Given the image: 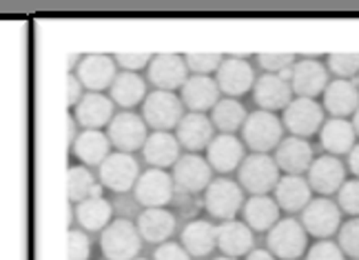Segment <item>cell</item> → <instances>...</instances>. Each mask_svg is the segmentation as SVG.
Here are the masks:
<instances>
[{
    "mask_svg": "<svg viewBox=\"0 0 359 260\" xmlns=\"http://www.w3.org/2000/svg\"><path fill=\"white\" fill-rule=\"evenodd\" d=\"M100 249L107 260H133L142 249V236L131 221L118 218L100 231Z\"/></svg>",
    "mask_w": 359,
    "mask_h": 260,
    "instance_id": "6da1fadb",
    "label": "cell"
},
{
    "mask_svg": "<svg viewBox=\"0 0 359 260\" xmlns=\"http://www.w3.org/2000/svg\"><path fill=\"white\" fill-rule=\"evenodd\" d=\"M182 116V100L173 91L156 89L147 93L142 103V118L149 127H154L156 131H169L180 125Z\"/></svg>",
    "mask_w": 359,
    "mask_h": 260,
    "instance_id": "7a4b0ae2",
    "label": "cell"
},
{
    "mask_svg": "<svg viewBox=\"0 0 359 260\" xmlns=\"http://www.w3.org/2000/svg\"><path fill=\"white\" fill-rule=\"evenodd\" d=\"M244 143L253 149L255 154H266L282 143V122L273 112H253L242 125Z\"/></svg>",
    "mask_w": 359,
    "mask_h": 260,
    "instance_id": "3957f363",
    "label": "cell"
},
{
    "mask_svg": "<svg viewBox=\"0 0 359 260\" xmlns=\"http://www.w3.org/2000/svg\"><path fill=\"white\" fill-rule=\"evenodd\" d=\"M240 183L253 196H266L280 183V167L266 154H253L242 160Z\"/></svg>",
    "mask_w": 359,
    "mask_h": 260,
    "instance_id": "277c9868",
    "label": "cell"
},
{
    "mask_svg": "<svg viewBox=\"0 0 359 260\" xmlns=\"http://www.w3.org/2000/svg\"><path fill=\"white\" fill-rule=\"evenodd\" d=\"M242 187L229 181V178L211 181V185L204 189V207L213 218H219V221H233L236 214L242 209Z\"/></svg>",
    "mask_w": 359,
    "mask_h": 260,
    "instance_id": "5b68a950",
    "label": "cell"
},
{
    "mask_svg": "<svg viewBox=\"0 0 359 260\" xmlns=\"http://www.w3.org/2000/svg\"><path fill=\"white\" fill-rule=\"evenodd\" d=\"M137 178H140V167H137V160L131 154H109L98 167L100 185L116 191V194H124V191L133 189Z\"/></svg>",
    "mask_w": 359,
    "mask_h": 260,
    "instance_id": "8992f818",
    "label": "cell"
},
{
    "mask_svg": "<svg viewBox=\"0 0 359 260\" xmlns=\"http://www.w3.org/2000/svg\"><path fill=\"white\" fill-rule=\"evenodd\" d=\"M109 143H111L118 152L133 154L137 149H142L147 143V122L133 112H120L109 122Z\"/></svg>",
    "mask_w": 359,
    "mask_h": 260,
    "instance_id": "52a82bcc",
    "label": "cell"
},
{
    "mask_svg": "<svg viewBox=\"0 0 359 260\" xmlns=\"http://www.w3.org/2000/svg\"><path fill=\"white\" fill-rule=\"evenodd\" d=\"M173 178L164 171V169H156L151 167L144 174H140V178L135 181L133 194L135 200L142 204V207H167V204L173 200Z\"/></svg>",
    "mask_w": 359,
    "mask_h": 260,
    "instance_id": "ba28073f",
    "label": "cell"
},
{
    "mask_svg": "<svg viewBox=\"0 0 359 260\" xmlns=\"http://www.w3.org/2000/svg\"><path fill=\"white\" fill-rule=\"evenodd\" d=\"M324 125V109L313 98L291 100L284 109V127L297 138H309Z\"/></svg>",
    "mask_w": 359,
    "mask_h": 260,
    "instance_id": "9c48e42d",
    "label": "cell"
},
{
    "mask_svg": "<svg viewBox=\"0 0 359 260\" xmlns=\"http://www.w3.org/2000/svg\"><path fill=\"white\" fill-rule=\"evenodd\" d=\"M116 67H118L116 60L111 56H107V53H89V56L80 58L76 76L87 91L102 93L104 89H111L118 76Z\"/></svg>",
    "mask_w": 359,
    "mask_h": 260,
    "instance_id": "30bf717a",
    "label": "cell"
},
{
    "mask_svg": "<svg viewBox=\"0 0 359 260\" xmlns=\"http://www.w3.org/2000/svg\"><path fill=\"white\" fill-rule=\"evenodd\" d=\"M271 254L282 260H295L306 252V229L293 218L278 221L269 234Z\"/></svg>",
    "mask_w": 359,
    "mask_h": 260,
    "instance_id": "8fae6325",
    "label": "cell"
},
{
    "mask_svg": "<svg viewBox=\"0 0 359 260\" xmlns=\"http://www.w3.org/2000/svg\"><path fill=\"white\" fill-rule=\"evenodd\" d=\"M304 229L315 238H328L339 229L341 212L339 207L328 198H315L306 204V209L302 214Z\"/></svg>",
    "mask_w": 359,
    "mask_h": 260,
    "instance_id": "7c38bea8",
    "label": "cell"
},
{
    "mask_svg": "<svg viewBox=\"0 0 359 260\" xmlns=\"http://www.w3.org/2000/svg\"><path fill=\"white\" fill-rule=\"evenodd\" d=\"M189 67L177 53H158L149 63V83L162 91H173L187 83Z\"/></svg>",
    "mask_w": 359,
    "mask_h": 260,
    "instance_id": "4fadbf2b",
    "label": "cell"
},
{
    "mask_svg": "<svg viewBox=\"0 0 359 260\" xmlns=\"http://www.w3.org/2000/svg\"><path fill=\"white\" fill-rule=\"evenodd\" d=\"M173 185L187 194H198L211 185V165L198 154H187L173 165Z\"/></svg>",
    "mask_w": 359,
    "mask_h": 260,
    "instance_id": "5bb4252c",
    "label": "cell"
},
{
    "mask_svg": "<svg viewBox=\"0 0 359 260\" xmlns=\"http://www.w3.org/2000/svg\"><path fill=\"white\" fill-rule=\"evenodd\" d=\"M344 176H346V169H344L339 158L320 156V158H315L309 167V185H311V189L317 191V194L328 196V194H335V191L341 189Z\"/></svg>",
    "mask_w": 359,
    "mask_h": 260,
    "instance_id": "9a60e30c",
    "label": "cell"
},
{
    "mask_svg": "<svg viewBox=\"0 0 359 260\" xmlns=\"http://www.w3.org/2000/svg\"><path fill=\"white\" fill-rule=\"evenodd\" d=\"M76 120L85 129H102L114 120V100L104 93L87 91L76 105Z\"/></svg>",
    "mask_w": 359,
    "mask_h": 260,
    "instance_id": "2e32d148",
    "label": "cell"
},
{
    "mask_svg": "<svg viewBox=\"0 0 359 260\" xmlns=\"http://www.w3.org/2000/svg\"><path fill=\"white\" fill-rule=\"evenodd\" d=\"M293 91L299 93V98H315L328 87V74L322 63L313 58H304L297 65H293L291 74Z\"/></svg>",
    "mask_w": 359,
    "mask_h": 260,
    "instance_id": "e0dca14e",
    "label": "cell"
},
{
    "mask_svg": "<svg viewBox=\"0 0 359 260\" xmlns=\"http://www.w3.org/2000/svg\"><path fill=\"white\" fill-rule=\"evenodd\" d=\"M175 129H177V134H175L177 143L184 149H189V152H200V149H206L211 145V141L215 138L213 122L204 114H196V112L184 114Z\"/></svg>",
    "mask_w": 359,
    "mask_h": 260,
    "instance_id": "ac0fdd59",
    "label": "cell"
},
{
    "mask_svg": "<svg viewBox=\"0 0 359 260\" xmlns=\"http://www.w3.org/2000/svg\"><path fill=\"white\" fill-rule=\"evenodd\" d=\"M242 160H244V147L236 136H231V134L215 136L211 145L206 147V162L211 165V169L219 174L233 171L242 165Z\"/></svg>",
    "mask_w": 359,
    "mask_h": 260,
    "instance_id": "d6986e66",
    "label": "cell"
},
{
    "mask_svg": "<svg viewBox=\"0 0 359 260\" xmlns=\"http://www.w3.org/2000/svg\"><path fill=\"white\" fill-rule=\"evenodd\" d=\"M255 74H253V67L248 65L246 60L238 58V56H231L226 60H222L217 70V87L222 89L229 96H242L251 89L255 83Z\"/></svg>",
    "mask_w": 359,
    "mask_h": 260,
    "instance_id": "ffe728a7",
    "label": "cell"
},
{
    "mask_svg": "<svg viewBox=\"0 0 359 260\" xmlns=\"http://www.w3.org/2000/svg\"><path fill=\"white\" fill-rule=\"evenodd\" d=\"M253 96L264 112H278V109H286L291 103V87H288V80H284L280 74H264L253 85Z\"/></svg>",
    "mask_w": 359,
    "mask_h": 260,
    "instance_id": "44dd1931",
    "label": "cell"
},
{
    "mask_svg": "<svg viewBox=\"0 0 359 260\" xmlns=\"http://www.w3.org/2000/svg\"><path fill=\"white\" fill-rule=\"evenodd\" d=\"M175 216L164 207H149L137 216V231L147 242H167L175 231Z\"/></svg>",
    "mask_w": 359,
    "mask_h": 260,
    "instance_id": "7402d4cb",
    "label": "cell"
},
{
    "mask_svg": "<svg viewBox=\"0 0 359 260\" xmlns=\"http://www.w3.org/2000/svg\"><path fill=\"white\" fill-rule=\"evenodd\" d=\"M109 136L102 134L100 129H85L82 134L76 136V141L72 145V154L82 162L85 167H95L102 165V160L109 156Z\"/></svg>",
    "mask_w": 359,
    "mask_h": 260,
    "instance_id": "603a6c76",
    "label": "cell"
},
{
    "mask_svg": "<svg viewBox=\"0 0 359 260\" xmlns=\"http://www.w3.org/2000/svg\"><path fill=\"white\" fill-rule=\"evenodd\" d=\"M275 162H278L280 169L293 174V176H299L302 171H309L311 162H313V149L306 138L291 136V138H284L278 145Z\"/></svg>",
    "mask_w": 359,
    "mask_h": 260,
    "instance_id": "cb8c5ba5",
    "label": "cell"
},
{
    "mask_svg": "<svg viewBox=\"0 0 359 260\" xmlns=\"http://www.w3.org/2000/svg\"><path fill=\"white\" fill-rule=\"evenodd\" d=\"M219 87L209 76H191L182 85V103L191 112L202 114L206 109H213L217 105Z\"/></svg>",
    "mask_w": 359,
    "mask_h": 260,
    "instance_id": "d4e9b609",
    "label": "cell"
},
{
    "mask_svg": "<svg viewBox=\"0 0 359 260\" xmlns=\"http://www.w3.org/2000/svg\"><path fill=\"white\" fill-rule=\"evenodd\" d=\"M142 158L156 169L171 167L180 158V143L169 131H156L147 138L142 147Z\"/></svg>",
    "mask_w": 359,
    "mask_h": 260,
    "instance_id": "484cf974",
    "label": "cell"
},
{
    "mask_svg": "<svg viewBox=\"0 0 359 260\" xmlns=\"http://www.w3.org/2000/svg\"><path fill=\"white\" fill-rule=\"evenodd\" d=\"M324 105L335 118H346L359 109V89L351 80L337 78L335 83H328L324 91Z\"/></svg>",
    "mask_w": 359,
    "mask_h": 260,
    "instance_id": "4316f807",
    "label": "cell"
},
{
    "mask_svg": "<svg viewBox=\"0 0 359 260\" xmlns=\"http://www.w3.org/2000/svg\"><path fill=\"white\" fill-rule=\"evenodd\" d=\"M355 138H357V134H355L353 122L344 118H330L320 129V143L330 156L348 154L355 147Z\"/></svg>",
    "mask_w": 359,
    "mask_h": 260,
    "instance_id": "83f0119b",
    "label": "cell"
},
{
    "mask_svg": "<svg viewBox=\"0 0 359 260\" xmlns=\"http://www.w3.org/2000/svg\"><path fill=\"white\" fill-rule=\"evenodd\" d=\"M275 202L286 212L306 209V204L311 202V185L302 176L286 174L275 185Z\"/></svg>",
    "mask_w": 359,
    "mask_h": 260,
    "instance_id": "f1b7e54d",
    "label": "cell"
},
{
    "mask_svg": "<svg viewBox=\"0 0 359 260\" xmlns=\"http://www.w3.org/2000/svg\"><path fill=\"white\" fill-rule=\"evenodd\" d=\"M114 216V204L104 196L87 198L76 204V223L82 231H102Z\"/></svg>",
    "mask_w": 359,
    "mask_h": 260,
    "instance_id": "f546056e",
    "label": "cell"
},
{
    "mask_svg": "<svg viewBox=\"0 0 359 260\" xmlns=\"http://www.w3.org/2000/svg\"><path fill=\"white\" fill-rule=\"evenodd\" d=\"M180 242L189 256H209L217 247V227L209 221H193L182 229Z\"/></svg>",
    "mask_w": 359,
    "mask_h": 260,
    "instance_id": "4dcf8cb0",
    "label": "cell"
},
{
    "mask_svg": "<svg viewBox=\"0 0 359 260\" xmlns=\"http://www.w3.org/2000/svg\"><path fill=\"white\" fill-rule=\"evenodd\" d=\"M217 247L231 258L248 254L253 247L251 227L238 221H226L222 227H217Z\"/></svg>",
    "mask_w": 359,
    "mask_h": 260,
    "instance_id": "1f68e13d",
    "label": "cell"
},
{
    "mask_svg": "<svg viewBox=\"0 0 359 260\" xmlns=\"http://www.w3.org/2000/svg\"><path fill=\"white\" fill-rule=\"evenodd\" d=\"M104 187L100 185L98 178L89 171L85 165H72L67 169V196L69 202H82L87 198H98L102 196Z\"/></svg>",
    "mask_w": 359,
    "mask_h": 260,
    "instance_id": "d6a6232c",
    "label": "cell"
},
{
    "mask_svg": "<svg viewBox=\"0 0 359 260\" xmlns=\"http://www.w3.org/2000/svg\"><path fill=\"white\" fill-rule=\"evenodd\" d=\"M147 98V80L133 72H122L111 85V100L120 105L124 112Z\"/></svg>",
    "mask_w": 359,
    "mask_h": 260,
    "instance_id": "836d02e7",
    "label": "cell"
},
{
    "mask_svg": "<svg viewBox=\"0 0 359 260\" xmlns=\"http://www.w3.org/2000/svg\"><path fill=\"white\" fill-rule=\"evenodd\" d=\"M246 225L255 231H269L280 221V204L269 196H253L244 204Z\"/></svg>",
    "mask_w": 359,
    "mask_h": 260,
    "instance_id": "e575fe53",
    "label": "cell"
},
{
    "mask_svg": "<svg viewBox=\"0 0 359 260\" xmlns=\"http://www.w3.org/2000/svg\"><path fill=\"white\" fill-rule=\"evenodd\" d=\"M246 109L240 100H233V98H224V100H217V105L211 109V122L213 127H217L219 131L231 134L240 129L244 122H246Z\"/></svg>",
    "mask_w": 359,
    "mask_h": 260,
    "instance_id": "d590c367",
    "label": "cell"
},
{
    "mask_svg": "<svg viewBox=\"0 0 359 260\" xmlns=\"http://www.w3.org/2000/svg\"><path fill=\"white\" fill-rule=\"evenodd\" d=\"M91 256V240L87 231L69 229L67 236V260H89Z\"/></svg>",
    "mask_w": 359,
    "mask_h": 260,
    "instance_id": "8d00e7d4",
    "label": "cell"
},
{
    "mask_svg": "<svg viewBox=\"0 0 359 260\" xmlns=\"http://www.w3.org/2000/svg\"><path fill=\"white\" fill-rule=\"evenodd\" d=\"M222 60L224 58L217 56V53H187L184 56V63L193 72V76H206V74L219 70Z\"/></svg>",
    "mask_w": 359,
    "mask_h": 260,
    "instance_id": "74e56055",
    "label": "cell"
},
{
    "mask_svg": "<svg viewBox=\"0 0 359 260\" xmlns=\"http://www.w3.org/2000/svg\"><path fill=\"white\" fill-rule=\"evenodd\" d=\"M330 72L337 74L341 80H346L348 76L359 74V53H333L328 58Z\"/></svg>",
    "mask_w": 359,
    "mask_h": 260,
    "instance_id": "f35d334b",
    "label": "cell"
},
{
    "mask_svg": "<svg viewBox=\"0 0 359 260\" xmlns=\"http://www.w3.org/2000/svg\"><path fill=\"white\" fill-rule=\"evenodd\" d=\"M339 247L355 260H359V218H353L339 231Z\"/></svg>",
    "mask_w": 359,
    "mask_h": 260,
    "instance_id": "ab89813d",
    "label": "cell"
},
{
    "mask_svg": "<svg viewBox=\"0 0 359 260\" xmlns=\"http://www.w3.org/2000/svg\"><path fill=\"white\" fill-rule=\"evenodd\" d=\"M257 60L266 70V74H284L293 67L295 56L291 53H259Z\"/></svg>",
    "mask_w": 359,
    "mask_h": 260,
    "instance_id": "60d3db41",
    "label": "cell"
},
{
    "mask_svg": "<svg viewBox=\"0 0 359 260\" xmlns=\"http://www.w3.org/2000/svg\"><path fill=\"white\" fill-rule=\"evenodd\" d=\"M339 204H341V209L346 212V214L359 216V178L341 185V189H339Z\"/></svg>",
    "mask_w": 359,
    "mask_h": 260,
    "instance_id": "b9f144b4",
    "label": "cell"
},
{
    "mask_svg": "<svg viewBox=\"0 0 359 260\" xmlns=\"http://www.w3.org/2000/svg\"><path fill=\"white\" fill-rule=\"evenodd\" d=\"M306 260H344V252L339 245L322 240V242L313 245Z\"/></svg>",
    "mask_w": 359,
    "mask_h": 260,
    "instance_id": "7bdbcfd3",
    "label": "cell"
},
{
    "mask_svg": "<svg viewBox=\"0 0 359 260\" xmlns=\"http://www.w3.org/2000/svg\"><path fill=\"white\" fill-rule=\"evenodd\" d=\"M151 58L154 56H149V53H116L114 60L118 67H122L124 72H137V70H142V67H149Z\"/></svg>",
    "mask_w": 359,
    "mask_h": 260,
    "instance_id": "ee69618b",
    "label": "cell"
},
{
    "mask_svg": "<svg viewBox=\"0 0 359 260\" xmlns=\"http://www.w3.org/2000/svg\"><path fill=\"white\" fill-rule=\"evenodd\" d=\"M154 260H191L189 252L177 242H162L154 254Z\"/></svg>",
    "mask_w": 359,
    "mask_h": 260,
    "instance_id": "f6af8a7d",
    "label": "cell"
},
{
    "mask_svg": "<svg viewBox=\"0 0 359 260\" xmlns=\"http://www.w3.org/2000/svg\"><path fill=\"white\" fill-rule=\"evenodd\" d=\"M80 93H82V85H80L78 76L69 74V76H67V107H69V109L76 107V105L80 103V98H82Z\"/></svg>",
    "mask_w": 359,
    "mask_h": 260,
    "instance_id": "bcb514c9",
    "label": "cell"
},
{
    "mask_svg": "<svg viewBox=\"0 0 359 260\" xmlns=\"http://www.w3.org/2000/svg\"><path fill=\"white\" fill-rule=\"evenodd\" d=\"M348 165H351V171L359 178V145L351 149V156H348Z\"/></svg>",
    "mask_w": 359,
    "mask_h": 260,
    "instance_id": "7dc6e473",
    "label": "cell"
},
{
    "mask_svg": "<svg viewBox=\"0 0 359 260\" xmlns=\"http://www.w3.org/2000/svg\"><path fill=\"white\" fill-rule=\"evenodd\" d=\"M246 260H275V256L264 249H253V252H248Z\"/></svg>",
    "mask_w": 359,
    "mask_h": 260,
    "instance_id": "c3c4849f",
    "label": "cell"
},
{
    "mask_svg": "<svg viewBox=\"0 0 359 260\" xmlns=\"http://www.w3.org/2000/svg\"><path fill=\"white\" fill-rule=\"evenodd\" d=\"M353 127H355V134H359V109L355 112V120H353Z\"/></svg>",
    "mask_w": 359,
    "mask_h": 260,
    "instance_id": "681fc988",
    "label": "cell"
},
{
    "mask_svg": "<svg viewBox=\"0 0 359 260\" xmlns=\"http://www.w3.org/2000/svg\"><path fill=\"white\" fill-rule=\"evenodd\" d=\"M217 260H236V258H231V256H222V258H217Z\"/></svg>",
    "mask_w": 359,
    "mask_h": 260,
    "instance_id": "f907efd6",
    "label": "cell"
},
{
    "mask_svg": "<svg viewBox=\"0 0 359 260\" xmlns=\"http://www.w3.org/2000/svg\"><path fill=\"white\" fill-rule=\"evenodd\" d=\"M133 260H147V258H133Z\"/></svg>",
    "mask_w": 359,
    "mask_h": 260,
    "instance_id": "816d5d0a",
    "label": "cell"
}]
</instances>
